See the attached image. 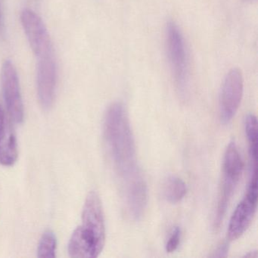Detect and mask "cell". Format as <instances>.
<instances>
[{"label":"cell","mask_w":258,"mask_h":258,"mask_svg":"<svg viewBox=\"0 0 258 258\" xmlns=\"http://www.w3.org/2000/svg\"><path fill=\"white\" fill-rule=\"evenodd\" d=\"M104 139L126 211L132 217H140L147 206V184L137 162L127 111L120 102L111 104L105 113Z\"/></svg>","instance_id":"obj_1"},{"label":"cell","mask_w":258,"mask_h":258,"mask_svg":"<svg viewBox=\"0 0 258 258\" xmlns=\"http://www.w3.org/2000/svg\"><path fill=\"white\" fill-rule=\"evenodd\" d=\"M21 23L37 58L39 102L44 109H49L55 100L57 82L56 61L50 36L41 18L30 9L21 13Z\"/></svg>","instance_id":"obj_2"},{"label":"cell","mask_w":258,"mask_h":258,"mask_svg":"<svg viewBox=\"0 0 258 258\" xmlns=\"http://www.w3.org/2000/svg\"><path fill=\"white\" fill-rule=\"evenodd\" d=\"M105 243V224L102 201L96 191L86 198L81 224L76 228L69 243V256L75 258L97 257Z\"/></svg>","instance_id":"obj_3"},{"label":"cell","mask_w":258,"mask_h":258,"mask_svg":"<svg viewBox=\"0 0 258 258\" xmlns=\"http://www.w3.org/2000/svg\"><path fill=\"white\" fill-rule=\"evenodd\" d=\"M244 164L235 141H231L225 151L223 176L214 218V227L218 229L223 223L229 203L242 175Z\"/></svg>","instance_id":"obj_4"},{"label":"cell","mask_w":258,"mask_h":258,"mask_svg":"<svg viewBox=\"0 0 258 258\" xmlns=\"http://www.w3.org/2000/svg\"><path fill=\"white\" fill-rule=\"evenodd\" d=\"M166 46L175 84L179 93L185 96L188 82V55L182 32L172 21L166 28Z\"/></svg>","instance_id":"obj_5"},{"label":"cell","mask_w":258,"mask_h":258,"mask_svg":"<svg viewBox=\"0 0 258 258\" xmlns=\"http://www.w3.org/2000/svg\"><path fill=\"white\" fill-rule=\"evenodd\" d=\"M257 168H251L245 196L237 205L229 221L228 238L230 241L240 238L251 224L257 208Z\"/></svg>","instance_id":"obj_6"},{"label":"cell","mask_w":258,"mask_h":258,"mask_svg":"<svg viewBox=\"0 0 258 258\" xmlns=\"http://www.w3.org/2000/svg\"><path fill=\"white\" fill-rule=\"evenodd\" d=\"M0 79L6 106L10 117L16 123H22L25 116L23 99L19 75L13 61L6 60L3 63Z\"/></svg>","instance_id":"obj_7"},{"label":"cell","mask_w":258,"mask_h":258,"mask_svg":"<svg viewBox=\"0 0 258 258\" xmlns=\"http://www.w3.org/2000/svg\"><path fill=\"white\" fill-rule=\"evenodd\" d=\"M244 81L241 71L232 69L223 81L219 100L220 118L223 124H227L235 117L242 99Z\"/></svg>","instance_id":"obj_8"},{"label":"cell","mask_w":258,"mask_h":258,"mask_svg":"<svg viewBox=\"0 0 258 258\" xmlns=\"http://www.w3.org/2000/svg\"><path fill=\"white\" fill-rule=\"evenodd\" d=\"M19 156L17 140L11 122L0 102V164L11 167Z\"/></svg>","instance_id":"obj_9"},{"label":"cell","mask_w":258,"mask_h":258,"mask_svg":"<svg viewBox=\"0 0 258 258\" xmlns=\"http://www.w3.org/2000/svg\"><path fill=\"white\" fill-rule=\"evenodd\" d=\"M187 192L186 184L180 178L172 176L166 179L164 184V196L171 204H177L185 198Z\"/></svg>","instance_id":"obj_10"},{"label":"cell","mask_w":258,"mask_h":258,"mask_svg":"<svg viewBox=\"0 0 258 258\" xmlns=\"http://www.w3.org/2000/svg\"><path fill=\"white\" fill-rule=\"evenodd\" d=\"M244 131L248 142L250 161H257V120L253 114L246 116Z\"/></svg>","instance_id":"obj_11"},{"label":"cell","mask_w":258,"mask_h":258,"mask_svg":"<svg viewBox=\"0 0 258 258\" xmlns=\"http://www.w3.org/2000/svg\"><path fill=\"white\" fill-rule=\"evenodd\" d=\"M57 240L52 231L47 230L42 235L37 247V256L40 258L55 257Z\"/></svg>","instance_id":"obj_12"},{"label":"cell","mask_w":258,"mask_h":258,"mask_svg":"<svg viewBox=\"0 0 258 258\" xmlns=\"http://www.w3.org/2000/svg\"><path fill=\"white\" fill-rule=\"evenodd\" d=\"M181 239V229L180 228L175 227L172 231L167 243H166L165 249L167 253H173L179 247Z\"/></svg>","instance_id":"obj_13"},{"label":"cell","mask_w":258,"mask_h":258,"mask_svg":"<svg viewBox=\"0 0 258 258\" xmlns=\"http://www.w3.org/2000/svg\"><path fill=\"white\" fill-rule=\"evenodd\" d=\"M228 251H229V245L227 243H223L217 247L211 256L212 257H226L227 256Z\"/></svg>","instance_id":"obj_14"},{"label":"cell","mask_w":258,"mask_h":258,"mask_svg":"<svg viewBox=\"0 0 258 258\" xmlns=\"http://www.w3.org/2000/svg\"><path fill=\"white\" fill-rule=\"evenodd\" d=\"M4 17L3 12L2 0H0V39L4 36Z\"/></svg>","instance_id":"obj_15"},{"label":"cell","mask_w":258,"mask_h":258,"mask_svg":"<svg viewBox=\"0 0 258 258\" xmlns=\"http://www.w3.org/2000/svg\"><path fill=\"white\" fill-rule=\"evenodd\" d=\"M244 256L245 257H256L257 256V253H256V250L255 251L249 252L247 254L244 255Z\"/></svg>","instance_id":"obj_16"},{"label":"cell","mask_w":258,"mask_h":258,"mask_svg":"<svg viewBox=\"0 0 258 258\" xmlns=\"http://www.w3.org/2000/svg\"><path fill=\"white\" fill-rule=\"evenodd\" d=\"M246 2L253 3L256 2V0H245Z\"/></svg>","instance_id":"obj_17"}]
</instances>
